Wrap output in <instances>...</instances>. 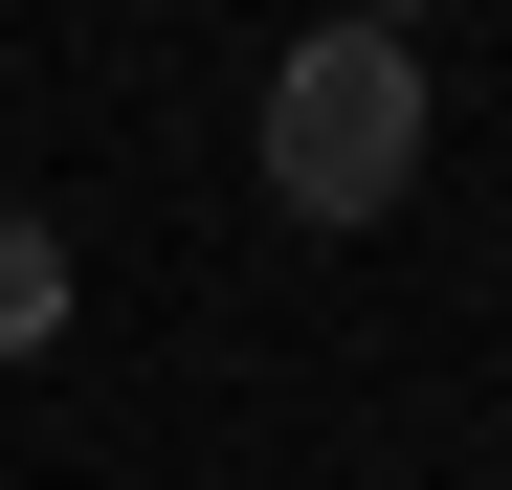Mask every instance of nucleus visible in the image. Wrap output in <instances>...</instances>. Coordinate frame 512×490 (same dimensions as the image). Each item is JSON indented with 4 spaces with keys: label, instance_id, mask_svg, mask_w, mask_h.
Returning a JSON list of instances; mask_svg holds the SVG:
<instances>
[{
    "label": "nucleus",
    "instance_id": "f03ea898",
    "mask_svg": "<svg viewBox=\"0 0 512 490\" xmlns=\"http://www.w3.org/2000/svg\"><path fill=\"white\" fill-rule=\"evenodd\" d=\"M45 335H67V223L0 201V357H45Z\"/></svg>",
    "mask_w": 512,
    "mask_h": 490
},
{
    "label": "nucleus",
    "instance_id": "f257e3e1",
    "mask_svg": "<svg viewBox=\"0 0 512 490\" xmlns=\"http://www.w3.org/2000/svg\"><path fill=\"white\" fill-rule=\"evenodd\" d=\"M401 179H423V45L401 23H312L268 67V201L290 223H379Z\"/></svg>",
    "mask_w": 512,
    "mask_h": 490
}]
</instances>
